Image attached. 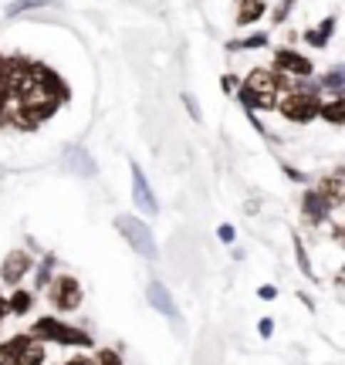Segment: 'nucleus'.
Segmentation results:
<instances>
[{
	"instance_id": "nucleus-1",
	"label": "nucleus",
	"mask_w": 345,
	"mask_h": 365,
	"mask_svg": "<svg viewBox=\"0 0 345 365\" xmlns=\"http://www.w3.org/2000/svg\"><path fill=\"white\" fill-rule=\"evenodd\" d=\"M278 91H281L278 75H274V71H264V68H257V71L247 75L240 98L251 105V108H274V105H278Z\"/></svg>"
},
{
	"instance_id": "nucleus-2",
	"label": "nucleus",
	"mask_w": 345,
	"mask_h": 365,
	"mask_svg": "<svg viewBox=\"0 0 345 365\" xmlns=\"http://www.w3.org/2000/svg\"><path fill=\"white\" fill-rule=\"evenodd\" d=\"M31 339L38 341H61V345H92V335H85L78 328L61 325L58 318H41L31 328Z\"/></svg>"
},
{
	"instance_id": "nucleus-3",
	"label": "nucleus",
	"mask_w": 345,
	"mask_h": 365,
	"mask_svg": "<svg viewBox=\"0 0 345 365\" xmlns=\"http://www.w3.org/2000/svg\"><path fill=\"white\" fill-rule=\"evenodd\" d=\"M115 227H119V234L129 240L135 247V254H143V257H156V240H153V230H149L143 220H135V217H115Z\"/></svg>"
},
{
	"instance_id": "nucleus-4",
	"label": "nucleus",
	"mask_w": 345,
	"mask_h": 365,
	"mask_svg": "<svg viewBox=\"0 0 345 365\" xmlns=\"http://www.w3.org/2000/svg\"><path fill=\"white\" fill-rule=\"evenodd\" d=\"M319 108H321V98L315 95V91H292L284 102H281V112H284V118H292V122H311V118L319 115Z\"/></svg>"
},
{
	"instance_id": "nucleus-5",
	"label": "nucleus",
	"mask_w": 345,
	"mask_h": 365,
	"mask_svg": "<svg viewBox=\"0 0 345 365\" xmlns=\"http://www.w3.org/2000/svg\"><path fill=\"white\" fill-rule=\"evenodd\" d=\"M51 301L54 308H61V312H71V308H78L81 301V287L75 277H58L51 287Z\"/></svg>"
},
{
	"instance_id": "nucleus-6",
	"label": "nucleus",
	"mask_w": 345,
	"mask_h": 365,
	"mask_svg": "<svg viewBox=\"0 0 345 365\" xmlns=\"http://www.w3.org/2000/svg\"><path fill=\"white\" fill-rule=\"evenodd\" d=\"M31 254H24V250H11L7 254V261H4V271H0V277L7 281V284H21V277H24L27 271H31Z\"/></svg>"
},
{
	"instance_id": "nucleus-7",
	"label": "nucleus",
	"mask_w": 345,
	"mask_h": 365,
	"mask_svg": "<svg viewBox=\"0 0 345 365\" xmlns=\"http://www.w3.org/2000/svg\"><path fill=\"white\" fill-rule=\"evenodd\" d=\"M133 193H135V203H139L143 213H156V210H160L156 207V196H153V190H149V182L139 166H133Z\"/></svg>"
},
{
	"instance_id": "nucleus-8",
	"label": "nucleus",
	"mask_w": 345,
	"mask_h": 365,
	"mask_svg": "<svg viewBox=\"0 0 345 365\" xmlns=\"http://www.w3.org/2000/svg\"><path fill=\"white\" fill-rule=\"evenodd\" d=\"M31 345H34L31 335H14L11 341H4V345H0V365H17Z\"/></svg>"
},
{
	"instance_id": "nucleus-9",
	"label": "nucleus",
	"mask_w": 345,
	"mask_h": 365,
	"mask_svg": "<svg viewBox=\"0 0 345 365\" xmlns=\"http://www.w3.org/2000/svg\"><path fill=\"white\" fill-rule=\"evenodd\" d=\"M274 68L278 71H288V75H311V61L308 58H302V54H294V51H278L274 54Z\"/></svg>"
},
{
	"instance_id": "nucleus-10",
	"label": "nucleus",
	"mask_w": 345,
	"mask_h": 365,
	"mask_svg": "<svg viewBox=\"0 0 345 365\" xmlns=\"http://www.w3.org/2000/svg\"><path fill=\"white\" fill-rule=\"evenodd\" d=\"M149 304H153L160 314H166V318H176V304H172L170 291H166L163 281H153V284H149Z\"/></svg>"
},
{
	"instance_id": "nucleus-11",
	"label": "nucleus",
	"mask_w": 345,
	"mask_h": 365,
	"mask_svg": "<svg viewBox=\"0 0 345 365\" xmlns=\"http://www.w3.org/2000/svg\"><path fill=\"white\" fill-rule=\"evenodd\" d=\"M319 193H321V200H325L329 207H339V203H342V196H345L342 173H332L325 182H319Z\"/></svg>"
},
{
	"instance_id": "nucleus-12",
	"label": "nucleus",
	"mask_w": 345,
	"mask_h": 365,
	"mask_svg": "<svg viewBox=\"0 0 345 365\" xmlns=\"http://www.w3.org/2000/svg\"><path fill=\"white\" fill-rule=\"evenodd\" d=\"M305 217L308 220H325L329 217V203L321 200L319 190H308L305 193Z\"/></svg>"
},
{
	"instance_id": "nucleus-13",
	"label": "nucleus",
	"mask_w": 345,
	"mask_h": 365,
	"mask_svg": "<svg viewBox=\"0 0 345 365\" xmlns=\"http://www.w3.org/2000/svg\"><path fill=\"white\" fill-rule=\"evenodd\" d=\"M264 14V4L261 0H240V11H237V24H251Z\"/></svg>"
},
{
	"instance_id": "nucleus-14",
	"label": "nucleus",
	"mask_w": 345,
	"mask_h": 365,
	"mask_svg": "<svg viewBox=\"0 0 345 365\" xmlns=\"http://www.w3.org/2000/svg\"><path fill=\"white\" fill-rule=\"evenodd\" d=\"M319 112H321V115H325V118H329V122H332V125H342V122H345V98H342V95H339V98H335V102L321 105Z\"/></svg>"
},
{
	"instance_id": "nucleus-15",
	"label": "nucleus",
	"mask_w": 345,
	"mask_h": 365,
	"mask_svg": "<svg viewBox=\"0 0 345 365\" xmlns=\"http://www.w3.org/2000/svg\"><path fill=\"white\" fill-rule=\"evenodd\" d=\"M332 27H335V21L329 17V21H325L321 27H315V31H308L305 41H308V44H315V48H325V44H329V34H332Z\"/></svg>"
},
{
	"instance_id": "nucleus-16",
	"label": "nucleus",
	"mask_w": 345,
	"mask_h": 365,
	"mask_svg": "<svg viewBox=\"0 0 345 365\" xmlns=\"http://www.w3.org/2000/svg\"><path fill=\"white\" fill-rule=\"evenodd\" d=\"M31 291H14L11 294V301H7V312H14V314H27L31 312Z\"/></svg>"
},
{
	"instance_id": "nucleus-17",
	"label": "nucleus",
	"mask_w": 345,
	"mask_h": 365,
	"mask_svg": "<svg viewBox=\"0 0 345 365\" xmlns=\"http://www.w3.org/2000/svg\"><path fill=\"white\" fill-rule=\"evenodd\" d=\"M68 163H71V166H75V163H78V166H81V176H92V173H95L92 159L85 156V153H81V149H71V153H68Z\"/></svg>"
},
{
	"instance_id": "nucleus-18",
	"label": "nucleus",
	"mask_w": 345,
	"mask_h": 365,
	"mask_svg": "<svg viewBox=\"0 0 345 365\" xmlns=\"http://www.w3.org/2000/svg\"><path fill=\"white\" fill-rule=\"evenodd\" d=\"M48 4L51 0H14L7 14H21V11H31V7H48Z\"/></svg>"
},
{
	"instance_id": "nucleus-19",
	"label": "nucleus",
	"mask_w": 345,
	"mask_h": 365,
	"mask_svg": "<svg viewBox=\"0 0 345 365\" xmlns=\"http://www.w3.org/2000/svg\"><path fill=\"white\" fill-rule=\"evenodd\" d=\"M92 362H95V365H122V359H119L115 352H112V349H102V352L95 355Z\"/></svg>"
},
{
	"instance_id": "nucleus-20",
	"label": "nucleus",
	"mask_w": 345,
	"mask_h": 365,
	"mask_svg": "<svg viewBox=\"0 0 345 365\" xmlns=\"http://www.w3.org/2000/svg\"><path fill=\"white\" fill-rule=\"evenodd\" d=\"M41 362H44V352H41L38 345H31V349L24 352V359H21L17 365H41Z\"/></svg>"
},
{
	"instance_id": "nucleus-21",
	"label": "nucleus",
	"mask_w": 345,
	"mask_h": 365,
	"mask_svg": "<svg viewBox=\"0 0 345 365\" xmlns=\"http://www.w3.org/2000/svg\"><path fill=\"white\" fill-rule=\"evenodd\" d=\"M264 44H267V38H264V34H251V38H247V41H234L230 48H264Z\"/></svg>"
},
{
	"instance_id": "nucleus-22",
	"label": "nucleus",
	"mask_w": 345,
	"mask_h": 365,
	"mask_svg": "<svg viewBox=\"0 0 345 365\" xmlns=\"http://www.w3.org/2000/svg\"><path fill=\"white\" fill-rule=\"evenodd\" d=\"M48 281H51V257L41 264V274H38V287H48Z\"/></svg>"
},
{
	"instance_id": "nucleus-23",
	"label": "nucleus",
	"mask_w": 345,
	"mask_h": 365,
	"mask_svg": "<svg viewBox=\"0 0 345 365\" xmlns=\"http://www.w3.org/2000/svg\"><path fill=\"white\" fill-rule=\"evenodd\" d=\"M294 247H298V264H302V271L311 274V267H308V254H305V247H302V240H298V237H294Z\"/></svg>"
},
{
	"instance_id": "nucleus-24",
	"label": "nucleus",
	"mask_w": 345,
	"mask_h": 365,
	"mask_svg": "<svg viewBox=\"0 0 345 365\" xmlns=\"http://www.w3.org/2000/svg\"><path fill=\"white\" fill-rule=\"evenodd\" d=\"M183 102H186V108H190V115H193V118H200V108H197V102H193L190 95H183Z\"/></svg>"
},
{
	"instance_id": "nucleus-25",
	"label": "nucleus",
	"mask_w": 345,
	"mask_h": 365,
	"mask_svg": "<svg viewBox=\"0 0 345 365\" xmlns=\"http://www.w3.org/2000/svg\"><path fill=\"white\" fill-rule=\"evenodd\" d=\"M257 331H261V335H271V331H274V322H271V318H264V322L257 325Z\"/></svg>"
},
{
	"instance_id": "nucleus-26",
	"label": "nucleus",
	"mask_w": 345,
	"mask_h": 365,
	"mask_svg": "<svg viewBox=\"0 0 345 365\" xmlns=\"http://www.w3.org/2000/svg\"><path fill=\"white\" fill-rule=\"evenodd\" d=\"M220 240H224V244H230V240H234V230H230V227H220Z\"/></svg>"
},
{
	"instance_id": "nucleus-27",
	"label": "nucleus",
	"mask_w": 345,
	"mask_h": 365,
	"mask_svg": "<svg viewBox=\"0 0 345 365\" xmlns=\"http://www.w3.org/2000/svg\"><path fill=\"white\" fill-rule=\"evenodd\" d=\"M4 78H7V61L0 58V88H4Z\"/></svg>"
},
{
	"instance_id": "nucleus-28",
	"label": "nucleus",
	"mask_w": 345,
	"mask_h": 365,
	"mask_svg": "<svg viewBox=\"0 0 345 365\" xmlns=\"http://www.w3.org/2000/svg\"><path fill=\"white\" fill-rule=\"evenodd\" d=\"M4 314H7V301L0 298V318H4Z\"/></svg>"
}]
</instances>
